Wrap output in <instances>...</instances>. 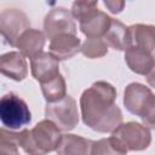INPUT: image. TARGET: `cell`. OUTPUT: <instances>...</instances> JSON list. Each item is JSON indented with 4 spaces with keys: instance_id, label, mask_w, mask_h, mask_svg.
Masks as SVG:
<instances>
[{
    "instance_id": "obj_1",
    "label": "cell",
    "mask_w": 155,
    "mask_h": 155,
    "mask_svg": "<svg viewBox=\"0 0 155 155\" xmlns=\"http://www.w3.org/2000/svg\"><path fill=\"white\" fill-rule=\"evenodd\" d=\"M116 88L107 81H96L80 97L82 122L99 133L113 132L122 122L121 109L116 105Z\"/></svg>"
},
{
    "instance_id": "obj_23",
    "label": "cell",
    "mask_w": 155,
    "mask_h": 155,
    "mask_svg": "<svg viewBox=\"0 0 155 155\" xmlns=\"http://www.w3.org/2000/svg\"><path fill=\"white\" fill-rule=\"evenodd\" d=\"M105 7L114 15H119L125 8L126 0H103Z\"/></svg>"
},
{
    "instance_id": "obj_15",
    "label": "cell",
    "mask_w": 155,
    "mask_h": 155,
    "mask_svg": "<svg viewBox=\"0 0 155 155\" xmlns=\"http://www.w3.org/2000/svg\"><path fill=\"white\" fill-rule=\"evenodd\" d=\"M93 140L76 136V134H62V139L54 150L59 155H88L91 154V147Z\"/></svg>"
},
{
    "instance_id": "obj_7",
    "label": "cell",
    "mask_w": 155,
    "mask_h": 155,
    "mask_svg": "<svg viewBox=\"0 0 155 155\" xmlns=\"http://www.w3.org/2000/svg\"><path fill=\"white\" fill-rule=\"evenodd\" d=\"M29 27V18L23 11L6 8L0 12V35L10 46H16L18 36Z\"/></svg>"
},
{
    "instance_id": "obj_21",
    "label": "cell",
    "mask_w": 155,
    "mask_h": 155,
    "mask_svg": "<svg viewBox=\"0 0 155 155\" xmlns=\"http://www.w3.org/2000/svg\"><path fill=\"white\" fill-rule=\"evenodd\" d=\"M80 51L87 58H101L108 53V45L102 38H86L80 46Z\"/></svg>"
},
{
    "instance_id": "obj_10",
    "label": "cell",
    "mask_w": 155,
    "mask_h": 155,
    "mask_svg": "<svg viewBox=\"0 0 155 155\" xmlns=\"http://www.w3.org/2000/svg\"><path fill=\"white\" fill-rule=\"evenodd\" d=\"M30 71L33 78L45 82L59 74V61L50 52H40L30 58Z\"/></svg>"
},
{
    "instance_id": "obj_22",
    "label": "cell",
    "mask_w": 155,
    "mask_h": 155,
    "mask_svg": "<svg viewBox=\"0 0 155 155\" xmlns=\"http://www.w3.org/2000/svg\"><path fill=\"white\" fill-rule=\"evenodd\" d=\"M98 1L99 0H74L70 10L73 18L78 19L79 23L86 21L98 11Z\"/></svg>"
},
{
    "instance_id": "obj_12",
    "label": "cell",
    "mask_w": 155,
    "mask_h": 155,
    "mask_svg": "<svg viewBox=\"0 0 155 155\" xmlns=\"http://www.w3.org/2000/svg\"><path fill=\"white\" fill-rule=\"evenodd\" d=\"M81 40L76 34L62 33L50 39V53L58 61H65L80 52Z\"/></svg>"
},
{
    "instance_id": "obj_11",
    "label": "cell",
    "mask_w": 155,
    "mask_h": 155,
    "mask_svg": "<svg viewBox=\"0 0 155 155\" xmlns=\"http://www.w3.org/2000/svg\"><path fill=\"white\" fill-rule=\"evenodd\" d=\"M0 74L15 81L24 80L28 75L25 57L18 51L0 54Z\"/></svg>"
},
{
    "instance_id": "obj_6",
    "label": "cell",
    "mask_w": 155,
    "mask_h": 155,
    "mask_svg": "<svg viewBox=\"0 0 155 155\" xmlns=\"http://www.w3.org/2000/svg\"><path fill=\"white\" fill-rule=\"evenodd\" d=\"M114 136L127 151H139L147 149L151 143L150 128L136 121L121 122L113 132Z\"/></svg>"
},
{
    "instance_id": "obj_20",
    "label": "cell",
    "mask_w": 155,
    "mask_h": 155,
    "mask_svg": "<svg viewBox=\"0 0 155 155\" xmlns=\"http://www.w3.org/2000/svg\"><path fill=\"white\" fill-rule=\"evenodd\" d=\"M126 148L114 137L110 136L108 138H102L99 140H93L91 147V154H126Z\"/></svg>"
},
{
    "instance_id": "obj_8",
    "label": "cell",
    "mask_w": 155,
    "mask_h": 155,
    "mask_svg": "<svg viewBox=\"0 0 155 155\" xmlns=\"http://www.w3.org/2000/svg\"><path fill=\"white\" fill-rule=\"evenodd\" d=\"M62 33L76 34V24L70 11L64 7H54L45 16L44 34L47 39H52Z\"/></svg>"
},
{
    "instance_id": "obj_18",
    "label": "cell",
    "mask_w": 155,
    "mask_h": 155,
    "mask_svg": "<svg viewBox=\"0 0 155 155\" xmlns=\"http://www.w3.org/2000/svg\"><path fill=\"white\" fill-rule=\"evenodd\" d=\"M40 86H41L42 96L47 103L57 102L67 94L65 80L61 73L58 75H56L54 78H52L45 82H41Z\"/></svg>"
},
{
    "instance_id": "obj_13",
    "label": "cell",
    "mask_w": 155,
    "mask_h": 155,
    "mask_svg": "<svg viewBox=\"0 0 155 155\" xmlns=\"http://www.w3.org/2000/svg\"><path fill=\"white\" fill-rule=\"evenodd\" d=\"M46 42V36L44 31L34 28H27L17 39L16 47L24 57L31 58L35 54L42 52Z\"/></svg>"
},
{
    "instance_id": "obj_2",
    "label": "cell",
    "mask_w": 155,
    "mask_h": 155,
    "mask_svg": "<svg viewBox=\"0 0 155 155\" xmlns=\"http://www.w3.org/2000/svg\"><path fill=\"white\" fill-rule=\"evenodd\" d=\"M62 139L61 130L48 119L39 121L31 130L24 128L21 148L27 154H46L54 151Z\"/></svg>"
},
{
    "instance_id": "obj_3",
    "label": "cell",
    "mask_w": 155,
    "mask_h": 155,
    "mask_svg": "<svg viewBox=\"0 0 155 155\" xmlns=\"http://www.w3.org/2000/svg\"><path fill=\"white\" fill-rule=\"evenodd\" d=\"M124 105L133 115L143 120V125L153 128L155 125V96L153 91L139 82H131L124 91Z\"/></svg>"
},
{
    "instance_id": "obj_14",
    "label": "cell",
    "mask_w": 155,
    "mask_h": 155,
    "mask_svg": "<svg viewBox=\"0 0 155 155\" xmlns=\"http://www.w3.org/2000/svg\"><path fill=\"white\" fill-rule=\"evenodd\" d=\"M128 45L127 47H140L150 52H154L155 48V35L154 25L151 24H133L127 27Z\"/></svg>"
},
{
    "instance_id": "obj_5",
    "label": "cell",
    "mask_w": 155,
    "mask_h": 155,
    "mask_svg": "<svg viewBox=\"0 0 155 155\" xmlns=\"http://www.w3.org/2000/svg\"><path fill=\"white\" fill-rule=\"evenodd\" d=\"M46 119L51 120L61 131L69 132L74 130L79 124V110L76 101L65 94L57 102L47 103L45 107Z\"/></svg>"
},
{
    "instance_id": "obj_17",
    "label": "cell",
    "mask_w": 155,
    "mask_h": 155,
    "mask_svg": "<svg viewBox=\"0 0 155 155\" xmlns=\"http://www.w3.org/2000/svg\"><path fill=\"white\" fill-rule=\"evenodd\" d=\"M102 39L108 45V47L117 51H125L128 45L127 27L122 22L111 18V23Z\"/></svg>"
},
{
    "instance_id": "obj_4",
    "label": "cell",
    "mask_w": 155,
    "mask_h": 155,
    "mask_svg": "<svg viewBox=\"0 0 155 155\" xmlns=\"http://www.w3.org/2000/svg\"><path fill=\"white\" fill-rule=\"evenodd\" d=\"M0 121L10 130H19L30 124L31 113L19 96L10 92L0 97Z\"/></svg>"
},
{
    "instance_id": "obj_16",
    "label": "cell",
    "mask_w": 155,
    "mask_h": 155,
    "mask_svg": "<svg viewBox=\"0 0 155 155\" xmlns=\"http://www.w3.org/2000/svg\"><path fill=\"white\" fill-rule=\"evenodd\" d=\"M111 23V17L103 11H96L86 21L81 22L79 28L86 38H103Z\"/></svg>"
},
{
    "instance_id": "obj_9",
    "label": "cell",
    "mask_w": 155,
    "mask_h": 155,
    "mask_svg": "<svg viewBox=\"0 0 155 155\" xmlns=\"http://www.w3.org/2000/svg\"><path fill=\"white\" fill-rule=\"evenodd\" d=\"M125 62L127 67L136 74L147 78H153L154 75V54L153 52L140 48V47H127L125 50Z\"/></svg>"
},
{
    "instance_id": "obj_19",
    "label": "cell",
    "mask_w": 155,
    "mask_h": 155,
    "mask_svg": "<svg viewBox=\"0 0 155 155\" xmlns=\"http://www.w3.org/2000/svg\"><path fill=\"white\" fill-rule=\"evenodd\" d=\"M24 136V128L19 132H15L10 128L0 127V153L18 154V147L22 145Z\"/></svg>"
}]
</instances>
